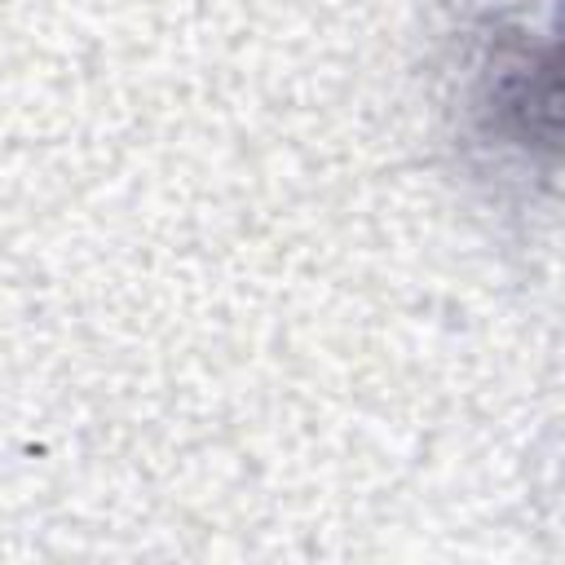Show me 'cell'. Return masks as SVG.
Wrapping results in <instances>:
<instances>
[{"label": "cell", "instance_id": "obj_1", "mask_svg": "<svg viewBox=\"0 0 565 565\" xmlns=\"http://www.w3.org/2000/svg\"><path fill=\"white\" fill-rule=\"evenodd\" d=\"M463 119L472 141L525 177L552 181L561 137V75L552 9L490 18L463 66Z\"/></svg>", "mask_w": 565, "mask_h": 565}]
</instances>
